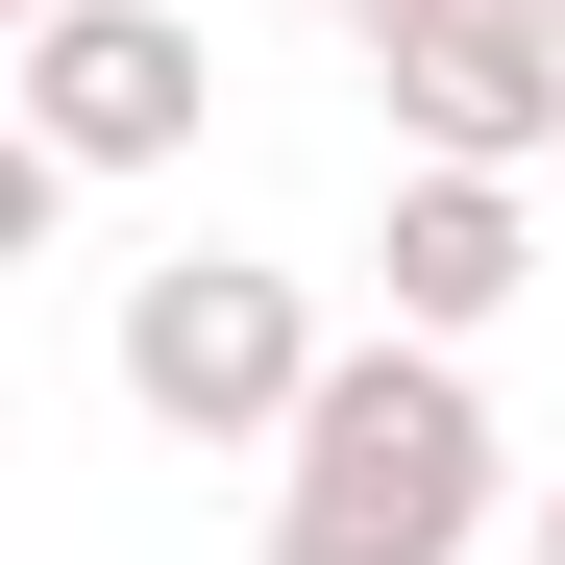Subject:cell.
Instances as JSON below:
<instances>
[{
  "label": "cell",
  "instance_id": "1",
  "mask_svg": "<svg viewBox=\"0 0 565 565\" xmlns=\"http://www.w3.org/2000/svg\"><path fill=\"white\" fill-rule=\"evenodd\" d=\"M492 516H516V443H492V394H467V344L369 320L320 369V418L270 443V565H467Z\"/></svg>",
  "mask_w": 565,
  "mask_h": 565
},
{
  "label": "cell",
  "instance_id": "2",
  "mask_svg": "<svg viewBox=\"0 0 565 565\" xmlns=\"http://www.w3.org/2000/svg\"><path fill=\"white\" fill-rule=\"evenodd\" d=\"M99 369H124V418H172V443H296L344 344H320V296L270 246H148L124 320H99Z\"/></svg>",
  "mask_w": 565,
  "mask_h": 565
},
{
  "label": "cell",
  "instance_id": "3",
  "mask_svg": "<svg viewBox=\"0 0 565 565\" xmlns=\"http://www.w3.org/2000/svg\"><path fill=\"white\" fill-rule=\"evenodd\" d=\"M198 0H50L25 25V148L50 172H198Z\"/></svg>",
  "mask_w": 565,
  "mask_h": 565
},
{
  "label": "cell",
  "instance_id": "4",
  "mask_svg": "<svg viewBox=\"0 0 565 565\" xmlns=\"http://www.w3.org/2000/svg\"><path fill=\"white\" fill-rule=\"evenodd\" d=\"M369 99H394V172H565V50L516 0H443L418 50H369Z\"/></svg>",
  "mask_w": 565,
  "mask_h": 565
},
{
  "label": "cell",
  "instance_id": "5",
  "mask_svg": "<svg viewBox=\"0 0 565 565\" xmlns=\"http://www.w3.org/2000/svg\"><path fill=\"white\" fill-rule=\"evenodd\" d=\"M369 270H394V344H492L541 296V172H394Z\"/></svg>",
  "mask_w": 565,
  "mask_h": 565
},
{
  "label": "cell",
  "instance_id": "6",
  "mask_svg": "<svg viewBox=\"0 0 565 565\" xmlns=\"http://www.w3.org/2000/svg\"><path fill=\"white\" fill-rule=\"evenodd\" d=\"M320 25H344V50H418V25H443V0H320Z\"/></svg>",
  "mask_w": 565,
  "mask_h": 565
},
{
  "label": "cell",
  "instance_id": "7",
  "mask_svg": "<svg viewBox=\"0 0 565 565\" xmlns=\"http://www.w3.org/2000/svg\"><path fill=\"white\" fill-rule=\"evenodd\" d=\"M516 541H541V565H565V467H541V516H516Z\"/></svg>",
  "mask_w": 565,
  "mask_h": 565
},
{
  "label": "cell",
  "instance_id": "8",
  "mask_svg": "<svg viewBox=\"0 0 565 565\" xmlns=\"http://www.w3.org/2000/svg\"><path fill=\"white\" fill-rule=\"evenodd\" d=\"M516 25H541V50H565V0H516Z\"/></svg>",
  "mask_w": 565,
  "mask_h": 565
},
{
  "label": "cell",
  "instance_id": "9",
  "mask_svg": "<svg viewBox=\"0 0 565 565\" xmlns=\"http://www.w3.org/2000/svg\"><path fill=\"white\" fill-rule=\"evenodd\" d=\"M0 25H50V0H0Z\"/></svg>",
  "mask_w": 565,
  "mask_h": 565
}]
</instances>
